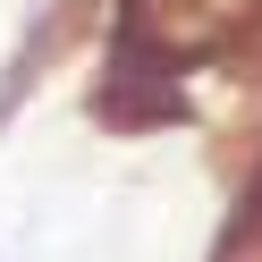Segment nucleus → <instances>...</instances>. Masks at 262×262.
Here are the masks:
<instances>
[{
	"label": "nucleus",
	"instance_id": "1",
	"mask_svg": "<svg viewBox=\"0 0 262 262\" xmlns=\"http://www.w3.org/2000/svg\"><path fill=\"white\" fill-rule=\"evenodd\" d=\"M245 9H254V0H136V9H127V51H152V59L211 51L220 34H237Z\"/></svg>",
	"mask_w": 262,
	"mask_h": 262
}]
</instances>
